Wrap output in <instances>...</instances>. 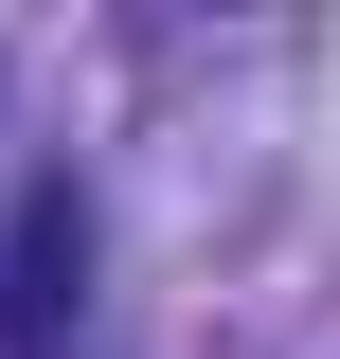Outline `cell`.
I'll use <instances>...</instances> for the list:
<instances>
[{
    "label": "cell",
    "instance_id": "cell-1",
    "mask_svg": "<svg viewBox=\"0 0 340 359\" xmlns=\"http://www.w3.org/2000/svg\"><path fill=\"white\" fill-rule=\"evenodd\" d=\"M72 306H90V198H72V180H18V233H0V341L54 359Z\"/></svg>",
    "mask_w": 340,
    "mask_h": 359
}]
</instances>
